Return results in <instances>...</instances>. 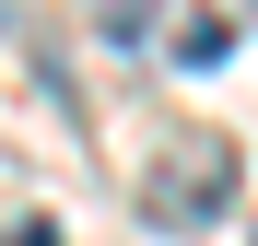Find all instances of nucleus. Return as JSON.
Segmentation results:
<instances>
[{
  "mask_svg": "<svg viewBox=\"0 0 258 246\" xmlns=\"http://www.w3.org/2000/svg\"><path fill=\"white\" fill-rule=\"evenodd\" d=\"M223 188H235V152L211 141V129H188V141L141 176V211H153L164 234H188V223H211V211H223Z\"/></svg>",
  "mask_w": 258,
  "mask_h": 246,
  "instance_id": "nucleus-1",
  "label": "nucleus"
},
{
  "mask_svg": "<svg viewBox=\"0 0 258 246\" xmlns=\"http://www.w3.org/2000/svg\"><path fill=\"white\" fill-rule=\"evenodd\" d=\"M82 12H94V35H106V47H141V35L164 24V0H82Z\"/></svg>",
  "mask_w": 258,
  "mask_h": 246,
  "instance_id": "nucleus-2",
  "label": "nucleus"
},
{
  "mask_svg": "<svg viewBox=\"0 0 258 246\" xmlns=\"http://www.w3.org/2000/svg\"><path fill=\"white\" fill-rule=\"evenodd\" d=\"M223 47H235V24H223V12H188V24H176V59H188V70H211Z\"/></svg>",
  "mask_w": 258,
  "mask_h": 246,
  "instance_id": "nucleus-3",
  "label": "nucleus"
},
{
  "mask_svg": "<svg viewBox=\"0 0 258 246\" xmlns=\"http://www.w3.org/2000/svg\"><path fill=\"white\" fill-rule=\"evenodd\" d=\"M12 246H59V234H47V223H24V234H12Z\"/></svg>",
  "mask_w": 258,
  "mask_h": 246,
  "instance_id": "nucleus-4",
  "label": "nucleus"
},
{
  "mask_svg": "<svg viewBox=\"0 0 258 246\" xmlns=\"http://www.w3.org/2000/svg\"><path fill=\"white\" fill-rule=\"evenodd\" d=\"M0 12H12V0H0Z\"/></svg>",
  "mask_w": 258,
  "mask_h": 246,
  "instance_id": "nucleus-5",
  "label": "nucleus"
}]
</instances>
